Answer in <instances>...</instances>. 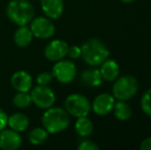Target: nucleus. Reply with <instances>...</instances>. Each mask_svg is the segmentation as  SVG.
Wrapping results in <instances>:
<instances>
[{
	"instance_id": "obj_1",
	"label": "nucleus",
	"mask_w": 151,
	"mask_h": 150,
	"mask_svg": "<svg viewBox=\"0 0 151 150\" xmlns=\"http://www.w3.org/2000/svg\"><path fill=\"white\" fill-rule=\"evenodd\" d=\"M41 122L48 134H59L69 128L70 115L65 110V108L52 106L45 109L42 114Z\"/></svg>"
},
{
	"instance_id": "obj_2",
	"label": "nucleus",
	"mask_w": 151,
	"mask_h": 150,
	"mask_svg": "<svg viewBox=\"0 0 151 150\" xmlns=\"http://www.w3.org/2000/svg\"><path fill=\"white\" fill-rule=\"evenodd\" d=\"M81 58L91 67H99L106 59L109 58V50L102 40L90 38L82 43Z\"/></svg>"
},
{
	"instance_id": "obj_3",
	"label": "nucleus",
	"mask_w": 151,
	"mask_h": 150,
	"mask_svg": "<svg viewBox=\"0 0 151 150\" xmlns=\"http://www.w3.org/2000/svg\"><path fill=\"white\" fill-rule=\"evenodd\" d=\"M6 16L17 26H23L33 20L35 9L29 0H10L6 6Z\"/></svg>"
},
{
	"instance_id": "obj_4",
	"label": "nucleus",
	"mask_w": 151,
	"mask_h": 150,
	"mask_svg": "<svg viewBox=\"0 0 151 150\" xmlns=\"http://www.w3.org/2000/svg\"><path fill=\"white\" fill-rule=\"evenodd\" d=\"M139 90V82L133 75L118 76L113 81L112 95L115 100L129 101L137 95Z\"/></svg>"
},
{
	"instance_id": "obj_5",
	"label": "nucleus",
	"mask_w": 151,
	"mask_h": 150,
	"mask_svg": "<svg viewBox=\"0 0 151 150\" xmlns=\"http://www.w3.org/2000/svg\"><path fill=\"white\" fill-rule=\"evenodd\" d=\"M65 110L73 117L88 116L91 111V103L86 96L78 93L71 94L65 99Z\"/></svg>"
},
{
	"instance_id": "obj_6",
	"label": "nucleus",
	"mask_w": 151,
	"mask_h": 150,
	"mask_svg": "<svg viewBox=\"0 0 151 150\" xmlns=\"http://www.w3.org/2000/svg\"><path fill=\"white\" fill-rule=\"evenodd\" d=\"M52 74L54 78L60 83L68 84L72 82L77 74L75 63L72 60H64L55 62V65L52 69Z\"/></svg>"
},
{
	"instance_id": "obj_7",
	"label": "nucleus",
	"mask_w": 151,
	"mask_h": 150,
	"mask_svg": "<svg viewBox=\"0 0 151 150\" xmlns=\"http://www.w3.org/2000/svg\"><path fill=\"white\" fill-rule=\"evenodd\" d=\"M30 96L32 99V103L40 109H47L54 106L56 102V94L48 85H39L31 88Z\"/></svg>"
},
{
	"instance_id": "obj_8",
	"label": "nucleus",
	"mask_w": 151,
	"mask_h": 150,
	"mask_svg": "<svg viewBox=\"0 0 151 150\" xmlns=\"http://www.w3.org/2000/svg\"><path fill=\"white\" fill-rule=\"evenodd\" d=\"M30 29L34 37L39 39H50L56 33V27L52 20L47 17H37L30 22Z\"/></svg>"
},
{
	"instance_id": "obj_9",
	"label": "nucleus",
	"mask_w": 151,
	"mask_h": 150,
	"mask_svg": "<svg viewBox=\"0 0 151 150\" xmlns=\"http://www.w3.org/2000/svg\"><path fill=\"white\" fill-rule=\"evenodd\" d=\"M115 98L109 93H102L93 99L91 103V111L100 116L107 115L113 110Z\"/></svg>"
},
{
	"instance_id": "obj_10",
	"label": "nucleus",
	"mask_w": 151,
	"mask_h": 150,
	"mask_svg": "<svg viewBox=\"0 0 151 150\" xmlns=\"http://www.w3.org/2000/svg\"><path fill=\"white\" fill-rule=\"evenodd\" d=\"M69 44L62 39H54L44 48V57L50 62H57L67 56Z\"/></svg>"
},
{
	"instance_id": "obj_11",
	"label": "nucleus",
	"mask_w": 151,
	"mask_h": 150,
	"mask_svg": "<svg viewBox=\"0 0 151 150\" xmlns=\"http://www.w3.org/2000/svg\"><path fill=\"white\" fill-rule=\"evenodd\" d=\"M23 144V138L19 132L12 128H3L0 131V149L17 150Z\"/></svg>"
},
{
	"instance_id": "obj_12",
	"label": "nucleus",
	"mask_w": 151,
	"mask_h": 150,
	"mask_svg": "<svg viewBox=\"0 0 151 150\" xmlns=\"http://www.w3.org/2000/svg\"><path fill=\"white\" fill-rule=\"evenodd\" d=\"M10 84L17 92H30L33 88V78L27 71L19 70L12 75Z\"/></svg>"
},
{
	"instance_id": "obj_13",
	"label": "nucleus",
	"mask_w": 151,
	"mask_h": 150,
	"mask_svg": "<svg viewBox=\"0 0 151 150\" xmlns=\"http://www.w3.org/2000/svg\"><path fill=\"white\" fill-rule=\"evenodd\" d=\"M42 11L50 20H58L64 12V0H40Z\"/></svg>"
},
{
	"instance_id": "obj_14",
	"label": "nucleus",
	"mask_w": 151,
	"mask_h": 150,
	"mask_svg": "<svg viewBox=\"0 0 151 150\" xmlns=\"http://www.w3.org/2000/svg\"><path fill=\"white\" fill-rule=\"evenodd\" d=\"M100 73L102 75V78L105 81L112 82L116 79L120 74V68L118 63L113 59H106L101 65H100Z\"/></svg>"
},
{
	"instance_id": "obj_15",
	"label": "nucleus",
	"mask_w": 151,
	"mask_h": 150,
	"mask_svg": "<svg viewBox=\"0 0 151 150\" xmlns=\"http://www.w3.org/2000/svg\"><path fill=\"white\" fill-rule=\"evenodd\" d=\"M80 81L86 88H99L103 83V78L99 69L93 67L82 71L80 74Z\"/></svg>"
},
{
	"instance_id": "obj_16",
	"label": "nucleus",
	"mask_w": 151,
	"mask_h": 150,
	"mask_svg": "<svg viewBox=\"0 0 151 150\" xmlns=\"http://www.w3.org/2000/svg\"><path fill=\"white\" fill-rule=\"evenodd\" d=\"M34 35L32 33L31 29L27 25L19 26V28L14 31V41L16 45L19 47H27L31 44Z\"/></svg>"
},
{
	"instance_id": "obj_17",
	"label": "nucleus",
	"mask_w": 151,
	"mask_h": 150,
	"mask_svg": "<svg viewBox=\"0 0 151 150\" xmlns=\"http://www.w3.org/2000/svg\"><path fill=\"white\" fill-rule=\"evenodd\" d=\"M29 124H30V120L29 117L26 114L22 112H16L8 116L7 119V126L9 128L16 131L19 133H23L28 128Z\"/></svg>"
},
{
	"instance_id": "obj_18",
	"label": "nucleus",
	"mask_w": 151,
	"mask_h": 150,
	"mask_svg": "<svg viewBox=\"0 0 151 150\" xmlns=\"http://www.w3.org/2000/svg\"><path fill=\"white\" fill-rule=\"evenodd\" d=\"M112 111H113V114L116 117V119L120 120V121L129 120L132 117V114H133L132 107L129 106V103H127V101L116 100Z\"/></svg>"
},
{
	"instance_id": "obj_19",
	"label": "nucleus",
	"mask_w": 151,
	"mask_h": 150,
	"mask_svg": "<svg viewBox=\"0 0 151 150\" xmlns=\"http://www.w3.org/2000/svg\"><path fill=\"white\" fill-rule=\"evenodd\" d=\"M75 132L78 136L80 137H88L91 135L93 131V121L88 117V116H82V117H77L75 121Z\"/></svg>"
},
{
	"instance_id": "obj_20",
	"label": "nucleus",
	"mask_w": 151,
	"mask_h": 150,
	"mask_svg": "<svg viewBox=\"0 0 151 150\" xmlns=\"http://www.w3.org/2000/svg\"><path fill=\"white\" fill-rule=\"evenodd\" d=\"M48 132L43 128V126H37L31 130L28 134V141L31 145L38 146L41 145L47 140L48 138Z\"/></svg>"
},
{
	"instance_id": "obj_21",
	"label": "nucleus",
	"mask_w": 151,
	"mask_h": 150,
	"mask_svg": "<svg viewBox=\"0 0 151 150\" xmlns=\"http://www.w3.org/2000/svg\"><path fill=\"white\" fill-rule=\"evenodd\" d=\"M14 105L19 109L28 108L32 104V99L29 92H17L12 99Z\"/></svg>"
},
{
	"instance_id": "obj_22",
	"label": "nucleus",
	"mask_w": 151,
	"mask_h": 150,
	"mask_svg": "<svg viewBox=\"0 0 151 150\" xmlns=\"http://www.w3.org/2000/svg\"><path fill=\"white\" fill-rule=\"evenodd\" d=\"M141 109L147 116L151 117V88L147 90L141 98Z\"/></svg>"
},
{
	"instance_id": "obj_23",
	"label": "nucleus",
	"mask_w": 151,
	"mask_h": 150,
	"mask_svg": "<svg viewBox=\"0 0 151 150\" xmlns=\"http://www.w3.org/2000/svg\"><path fill=\"white\" fill-rule=\"evenodd\" d=\"M52 79H54V76H52V72H41L37 75L36 77V82L39 85H50L52 83Z\"/></svg>"
},
{
	"instance_id": "obj_24",
	"label": "nucleus",
	"mask_w": 151,
	"mask_h": 150,
	"mask_svg": "<svg viewBox=\"0 0 151 150\" xmlns=\"http://www.w3.org/2000/svg\"><path fill=\"white\" fill-rule=\"evenodd\" d=\"M67 56L71 60H78L79 58H81V47L78 45H69Z\"/></svg>"
},
{
	"instance_id": "obj_25",
	"label": "nucleus",
	"mask_w": 151,
	"mask_h": 150,
	"mask_svg": "<svg viewBox=\"0 0 151 150\" xmlns=\"http://www.w3.org/2000/svg\"><path fill=\"white\" fill-rule=\"evenodd\" d=\"M100 147L91 140H83L78 145V150H99Z\"/></svg>"
},
{
	"instance_id": "obj_26",
	"label": "nucleus",
	"mask_w": 151,
	"mask_h": 150,
	"mask_svg": "<svg viewBox=\"0 0 151 150\" xmlns=\"http://www.w3.org/2000/svg\"><path fill=\"white\" fill-rule=\"evenodd\" d=\"M7 119L8 115L3 109L0 108V131H2L7 126Z\"/></svg>"
},
{
	"instance_id": "obj_27",
	"label": "nucleus",
	"mask_w": 151,
	"mask_h": 150,
	"mask_svg": "<svg viewBox=\"0 0 151 150\" xmlns=\"http://www.w3.org/2000/svg\"><path fill=\"white\" fill-rule=\"evenodd\" d=\"M140 149L141 150H151V137L144 139L140 144Z\"/></svg>"
},
{
	"instance_id": "obj_28",
	"label": "nucleus",
	"mask_w": 151,
	"mask_h": 150,
	"mask_svg": "<svg viewBox=\"0 0 151 150\" xmlns=\"http://www.w3.org/2000/svg\"><path fill=\"white\" fill-rule=\"evenodd\" d=\"M119 1L123 2V3H132V2H134L135 0H119Z\"/></svg>"
}]
</instances>
